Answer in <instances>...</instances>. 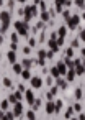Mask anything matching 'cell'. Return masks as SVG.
<instances>
[{"mask_svg":"<svg viewBox=\"0 0 85 120\" xmlns=\"http://www.w3.org/2000/svg\"><path fill=\"white\" fill-rule=\"evenodd\" d=\"M26 100H28L30 104L33 102V92H31V90H28V92H26Z\"/></svg>","mask_w":85,"mask_h":120,"instance_id":"1","label":"cell"},{"mask_svg":"<svg viewBox=\"0 0 85 120\" xmlns=\"http://www.w3.org/2000/svg\"><path fill=\"white\" fill-rule=\"evenodd\" d=\"M33 86L34 87H39L41 86V79H33Z\"/></svg>","mask_w":85,"mask_h":120,"instance_id":"2","label":"cell"},{"mask_svg":"<svg viewBox=\"0 0 85 120\" xmlns=\"http://www.w3.org/2000/svg\"><path fill=\"white\" fill-rule=\"evenodd\" d=\"M15 113H17V115H20V113H21V105H20V104H18V105H15Z\"/></svg>","mask_w":85,"mask_h":120,"instance_id":"3","label":"cell"},{"mask_svg":"<svg viewBox=\"0 0 85 120\" xmlns=\"http://www.w3.org/2000/svg\"><path fill=\"white\" fill-rule=\"evenodd\" d=\"M54 109H56V105H54V104H49V105H48V112H49V113H51V112H54Z\"/></svg>","mask_w":85,"mask_h":120,"instance_id":"4","label":"cell"},{"mask_svg":"<svg viewBox=\"0 0 85 120\" xmlns=\"http://www.w3.org/2000/svg\"><path fill=\"white\" fill-rule=\"evenodd\" d=\"M80 95H82V90L77 89V90H75V99H80Z\"/></svg>","mask_w":85,"mask_h":120,"instance_id":"5","label":"cell"},{"mask_svg":"<svg viewBox=\"0 0 85 120\" xmlns=\"http://www.w3.org/2000/svg\"><path fill=\"white\" fill-rule=\"evenodd\" d=\"M28 118L33 120V118H34V113H33V112H28Z\"/></svg>","mask_w":85,"mask_h":120,"instance_id":"6","label":"cell"},{"mask_svg":"<svg viewBox=\"0 0 85 120\" xmlns=\"http://www.w3.org/2000/svg\"><path fill=\"white\" fill-rule=\"evenodd\" d=\"M70 115H72V110H70V109H69V112H65V117H67V118H69V117H70Z\"/></svg>","mask_w":85,"mask_h":120,"instance_id":"7","label":"cell"}]
</instances>
